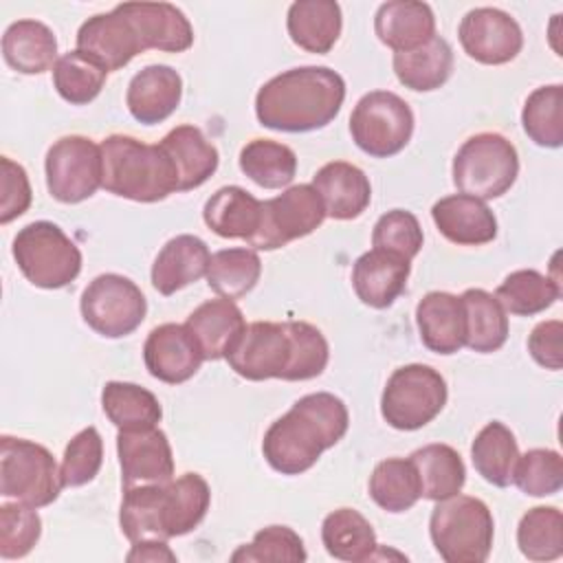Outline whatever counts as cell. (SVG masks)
I'll list each match as a JSON object with an SVG mask.
<instances>
[{
  "mask_svg": "<svg viewBox=\"0 0 563 563\" xmlns=\"http://www.w3.org/2000/svg\"><path fill=\"white\" fill-rule=\"evenodd\" d=\"M347 427L350 413L339 396L330 391L306 394L266 429L264 460L282 475H301L347 433Z\"/></svg>",
  "mask_w": 563,
  "mask_h": 563,
  "instance_id": "1",
  "label": "cell"
},
{
  "mask_svg": "<svg viewBox=\"0 0 563 563\" xmlns=\"http://www.w3.org/2000/svg\"><path fill=\"white\" fill-rule=\"evenodd\" d=\"M345 99L343 77L328 66H299L268 79L255 95L260 125L277 132H312L334 121Z\"/></svg>",
  "mask_w": 563,
  "mask_h": 563,
  "instance_id": "2",
  "label": "cell"
},
{
  "mask_svg": "<svg viewBox=\"0 0 563 563\" xmlns=\"http://www.w3.org/2000/svg\"><path fill=\"white\" fill-rule=\"evenodd\" d=\"M101 187L134 202H158L178 191V174L172 158L156 143H143L128 134H110L101 141Z\"/></svg>",
  "mask_w": 563,
  "mask_h": 563,
  "instance_id": "3",
  "label": "cell"
},
{
  "mask_svg": "<svg viewBox=\"0 0 563 563\" xmlns=\"http://www.w3.org/2000/svg\"><path fill=\"white\" fill-rule=\"evenodd\" d=\"M429 534L446 563H484L493 548L495 521L482 499L457 493L435 501Z\"/></svg>",
  "mask_w": 563,
  "mask_h": 563,
  "instance_id": "4",
  "label": "cell"
},
{
  "mask_svg": "<svg viewBox=\"0 0 563 563\" xmlns=\"http://www.w3.org/2000/svg\"><path fill=\"white\" fill-rule=\"evenodd\" d=\"M11 251L20 273L37 288H64L81 273L79 246L48 220L22 227L13 238Z\"/></svg>",
  "mask_w": 563,
  "mask_h": 563,
  "instance_id": "5",
  "label": "cell"
},
{
  "mask_svg": "<svg viewBox=\"0 0 563 563\" xmlns=\"http://www.w3.org/2000/svg\"><path fill=\"white\" fill-rule=\"evenodd\" d=\"M517 174V150L497 132L473 134L453 156V185L460 194L484 202L504 196L515 185Z\"/></svg>",
  "mask_w": 563,
  "mask_h": 563,
  "instance_id": "6",
  "label": "cell"
},
{
  "mask_svg": "<svg viewBox=\"0 0 563 563\" xmlns=\"http://www.w3.org/2000/svg\"><path fill=\"white\" fill-rule=\"evenodd\" d=\"M64 488L53 453L24 438H0V495L44 508L59 497Z\"/></svg>",
  "mask_w": 563,
  "mask_h": 563,
  "instance_id": "7",
  "label": "cell"
},
{
  "mask_svg": "<svg viewBox=\"0 0 563 563\" xmlns=\"http://www.w3.org/2000/svg\"><path fill=\"white\" fill-rule=\"evenodd\" d=\"M444 376L431 365L411 363L391 372L380 396V416L391 429L416 431L429 424L446 405Z\"/></svg>",
  "mask_w": 563,
  "mask_h": 563,
  "instance_id": "8",
  "label": "cell"
},
{
  "mask_svg": "<svg viewBox=\"0 0 563 563\" xmlns=\"http://www.w3.org/2000/svg\"><path fill=\"white\" fill-rule=\"evenodd\" d=\"M350 134L365 154L389 158L411 141L413 112L396 92L372 90L356 101L350 114Z\"/></svg>",
  "mask_w": 563,
  "mask_h": 563,
  "instance_id": "9",
  "label": "cell"
},
{
  "mask_svg": "<svg viewBox=\"0 0 563 563\" xmlns=\"http://www.w3.org/2000/svg\"><path fill=\"white\" fill-rule=\"evenodd\" d=\"M84 321L106 339L132 334L145 319L147 301L141 288L119 273L97 275L81 292Z\"/></svg>",
  "mask_w": 563,
  "mask_h": 563,
  "instance_id": "10",
  "label": "cell"
},
{
  "mask_svg": "<svg viewBox=\"0 0 563 563\" xmlns=\"http://www.w3.org/2000/svg\"><path fill=\"white\" fill-rule=\"evenodd\" d=\"M48 194L64 205H77L95 196L103 180L101 145L81 134L57 139L44 161Z\"/></svg>",
  "mask_w": 563,
  "mask_h": 563,
  "instance_id": "11",
  "label": "cell"
},
{
  "mask_svg": "<svg viewBox=\"0 0 563 563\" xmlns=\"http://www.w3.org/2000/svg\"><path fill=\"white\" fill-rule=\"evenodd\" d=\"M325 207L312 185H292L262 202L257 231L246 240L253 251H275L310 235L325 220Z\"/></svg>",
  "mask_w": 563,
  "mask_h": 563,
  "instance_id": "12",
  "label": "cell"
},
{
  "mask_svg": "<svg viewBox=\"0 0 563 563\" xmlns=\"http://www.w3.org/2000/svg\"><path fill=\"white\" fill-rule=\"evenodd\" d=\"M231 369L246 380H288L292 367V336L288 321H253L227 354Z\"/></svg>",
  "mask_w": 563,
  "mask_h": 563,
  "instance_id": "13",
  "label": "cell"
},
{
  "mask_svg": "<svg viewBox=\"0 0 563 563\" xmlns=\"http://www.w3.org/2000/svg\"><path fill=\"white\" fill-rule=\"evenodd\" d=\"M464 53L486 66L512 62L523 48V33L517 20L495 7L471 9L457 29Z\"/></svg>",
  "mask_w": 563,
  "mask_h": 563,
  "instance_id": "14",
  "label": "cell"
},
{
  "mask_svg": "<svg viewBox=\"0 0 563 563\" xmlns=\"http://www.w3.org/2000/svg\"><path fill=\"white\" fill-rule=\"evenodd\" d=\"M143 361L161 383L180 385L200 369L205 356L185 323H161L145 339Z\"/></svg>",
  "mask_w": 563,
  "mask_h": 563,
  "instance_id": "15",
  "label": "cell"
},
{
  "mask_svg": "<svg viewBox=\"0 0 563 563\" xmlns=\"http://www.w3.org/2000/svg\"><path fill=\"white\" fill-rule=\"evenodd\" d=\"M77 51L86 53L112 73L128 66L145 48L132 22L117 4L112 11L97 13L79 26Z\"/></svg>",
  "mask_w": 563,
  "mask_h": 563,
  "instance_id": "16",
  "label": "cell"
},
{
  "mask_svg": "<svg viewBox=\"0 0 563 563\" xmlns=\"http://www.w3.org/2000/svg\"><path fill=\"white\" fill-rule=\"evenodd\" d=\"M117 455L121 464V482L136 484H165L174 479L172 444L158 427L117 433Z\"/></svg>",
  "mask_w": 563,
  "mask_h": 563,
  "instance_id": "17",
  "label": "cell"
},
{
  "mask_svg": "<svg viewBox=\"0 0 563 563\" xmlns=\"http://www.w3.org/2000/svg\"><path fill=\"white\" fill-rule=\"evenodd\" d=\"M183 97V79L167 64L141 68L128 84L125 106L143 125H156L172 117Z\"/></svg>",
  "mask_w": 563,
  "mask_h": 563,
  "instance_id": "18",
  "label": "cell"
},
{
  "mask_svg": "<svg viewBox=\"0 0 563 563\" xmlns=\"http://www.w3.org/2000/svg\"><path fill=\"white\" fill-rule=\"evenodd\" d=\"M409 273V260L380 249H372L354 262L352 286L365 306L383 310L405 292Z\"/></svg>",
  "mask_w": 563,
  "mask_h": 563,
  "instance_id": "19",
  "label": "cell"
},
{
  "mask_svg": "<svg viewBox=\"0 0 563 563\" xmlns=\"http://www.w3.org/2000/svg\"><path fill=\"white\" fill-rule=\"evenodd\" d=\"M438 231L457 246H479L497 238V218L488 205L466 194L440 198L431 207Z\"/></svg>",
  "mask_w": 563,
  "mask_h": 563,
  "instance_id": "20",
  "label": "cell"
},
{
  "mask_svg": "<svg viewBox=\"0 0 563 563\" xmlns=\"http://www.w3.org/2000/svg\"><path fill=\"white\" fill-rule=\"evenodd\" d=\"M119 9L139 33L143 48L183 53L194 44V29L185 13L169 2H123Z\"/></svg>",
  "mask_w": 563,
  "mask_h": 563,
  "instance_id": "21",
  "label": "cell"
},
{
  "mask_svg": "<svg viewBox=\"0 0 563 563\" xmlns=\"http://www.w3.org/2000/svg\"><path fill=\"white\" fill-rule=\"evenodd\" d=\"M323 200L325 216L332 220L358 218L372 200V185L365 172L347 161L325 163L310 183Z\"/></svg>",
  "mask_w": 563,
  "mask_h": 563,
  "instance_id": "22",
  "label": "cell"
},
{
  "mask_svg": "<svg viewBox=\"0 0 563 563\" xmlns=\"http://www.w3.org/2000/svg\"><path fill=\"white\" fill-rule=\"evenodd\" d=\"M416 325L427 350L444 356L460 352L466 339L462 299L444 290L427 292L416 306Z\"/></svg>",
  "mask_w": 563,
  "mask_h": 563,
  "instance_id": "23",
  "label": "cell"
},
{
  "mask_svg": "<svg viewBox=\"0 0 563 563\" xmlns=\"http://www.w3.org/2000/svg\"><path fill=\"white\" fill-rule=\"evenodd\" d=\"M185 325L196 336L205 361H220L235 347L246 321L233 299L218 297L200 303L187 317Z\"/></svg>",
  "mask_w": 563,
  "mask_h": 563,
  "instance_id": "24",
  "label": "cell"
},
{
  "mask_svg": "<svg viewBox=\"0 0 563 563\" xmlns=\"http://www.w3.org/2000/svg\"><path fill=\"white\" fill-rule=\"evenodd\" d=\"M376 37L394 53L413 51L435 35V18L427 2L391 0L374 15Z\"/></svg>",
  "mask_w": 563,
  "mask_h": 563,
  "instance_id": "25",
  "label": "cell"
},
{
  "mask_svg": "<svg viewBox=\"0 0 563 563\" xmlns=\"http://www.w3.org/2000/svg\"><path fill=\"white\" fill-rule=\"evenodd\" d=\"M209 246L205 240L183 233L165 242L152 264V286L169 297L176 290L198 282L207 275L209 268Z\"/></svg>",
  "mask_w": 563,
  "mask_h": 563,
  "instance_id": "26",
  "label": "cell"
},
{
  "mask_svg": "<svg viewBox=\"0 0 563 563\" xmlns=\"http://www.w3.org/2000/svg\"><path fill=\"white\" fill-rule=\"evenodd\" d=\"M158 145L165 150V154L172 158L176 167L178 191L200 187L218 169V150L205 139V134L196 125H176L161 139Z\"/></svg>",
  "mask_w": 563,
  "mask_h": 563,
  "instance_id": "27",
  "label": "cell"
},
{
  "mask_svg": "<svg viewBox=\"0 0 563 563\" xmlns=\"http://www.w3.org/2000/svg\"><path fill=\"white\" fill-rule=\"evenodd\" d=\"M286 29L299 48L325 55L334 48L343 29L341 7L334 0H297L288 7Z\"/></svg>",
  "mask_w": 563,
  "mask_h": 563,
  "instance_id": "28",
  "label": "cell"
},
{
  "mask_svg": "<svg viewBox=\"0 0 563 563\" xmlns=\"http://www.w3.org/2000/svg\"><path fill=\"white\" fill-rule=\"evenodd\" d=\"M4 62L22 75H40L55 66L57 37L40 20H18L2 35Z\"/></svg>",
  "mask_w": 563,
  "mask_h": 563,
  "instance_id": "29",
  "label": "cell"
},
{
  "mask_svg": "<svg viewBox=\"0 0 563 563\" xmlns=\"http://www.w3.org/2000/svg\"><path fill=\"white\" fill-rule=\"evenodd\" d=\"M262 218V200L238 185L220 187L202 209L205 224L220 238L249 240Z\"/></svg>",
  "mask_w": 563,
  "mask_h": 563,
  "instance_id": "30",
  "label": "cell"
},
{
  "mask_svg": "<svg viewBox=\"0 0 563 563\" xmlns=\"http://www.w3.org/2000/svg\"><path fill=\"white\" fill-rule=\"evenodd\" d=\"M394 73L398 81L416 92H431L446 84L453 73V51L449 42L440 35H433L427 44L394 53Z\"/></svg>",
  "mask_w": 563,
  "mask_h": 563,
  "instance_id": "31",
  "label": "cell"
},
{
  "mask_svg": "<svg viewBox=\"0 0 563 563\" xmlns=\"http://www.w3.org/2000/svg\"><path fill=\"white\" fill-rule=\"evenodd\" d=\"M165 484H136V486L123 488L119 523H121V532L130 543L143 541V539L167 541Z\"/></svg>",
  "mask_w": 563,
  "mask_h": 563,
  "instance_id": "32",
  "label": "cell"
},
{
  "mask_svg": "<svg viewBox=\"0 0 563 563\" xmlns=\"http://www.w3.org/2000/svg\"><path fill=\"white\" fill-rule=\"evenodd\" d=\"M321 541L330 556L339 561H369L378 550L372 523L354 508H336L321 523Z\"/></svg>",
  "mask_w": 563,
  "mask_h": 563,
  "instance_id": "33",
  "label": "cell"
},
{
  "mask_svg": "<svg viewBox=\"0 0 563 563\" xmlns=\"http://www.w3.org/2000/svg\"><path fill=\"white\" fill-rule=\"evenodd\" d=\"M420 479V495L431 501L453 497L466 482V468L460 453L449 444H427L409 455Z\"/></svg>",
  "mask_w": 563,
  "mask_h": 563,
  "instance_id": "34",
  "label": "cell"
},
{
  "mask_svg": "<svg viewBox=\"0 0 563 563\" xmlns=\"http://www.w3.org/2000/svg\"><path fill=\"white\" fill-rule=\"evenodd\" d=\"M464 308V345L479 354L497 352L508 339V317L495 295L482 288H468L460 295Z\"/></svg>",
  "mask_w": 563,
  "mask_h": 563,
  "instance_id": "35",
  "label": "cell"
},
{
  "mask_svg": "<svg viewBox=\"0 0 563 563\" xmlns=\"http://www.w3.org/2000/svg\"><path fill=\"white\" fill-rule=\"evenodd\" d=\"M101 407L119 431L152 429L158 427L163 418V407L150 389L123 380H110L103 385Z\"/></svg>",
  "mask_w": 563,
  "mask_h": 563,
  "instance_id": "36",
  "label": "cell"
},
{
  "mask_svg": "<svg viewBox=\"0 0 563 563\" xmlns=\"http://www.w3.org/2000/svg\"><path fill=\"white\" fill-rule=\"evenodd\" d=\"M471 460L475 471L493 486L506 488L512 484L519 446L512 431L499 422H488L471 444Z\"/></svg>",
  "mask_w": 563,
  "mask_h": 563,
  "instance_id": "37",
  "label": "cell"
},
{
  "mask_svg": "<svg viewBox=\"0 0 563 563\" xmlns=\"http://www.w3.org/2000/svg\"><path fill=\"white\" fill-rule=\"evenodd\" d=\"M211 504V490L202 475L183 473L165 484V532L167 539L198 528Z\"/></svg>",
  "mask_w": 563,
  "mask_h": 563,
  "instance_id": "38",
  "label": "cell"
},
{
  "mask_svg": "<svg viewBox=\"0 0 563 563\" xmlns=\"http://www.w3.org/2000/svg\"><path fill=\"white\" fill-rule=\"evenodd\" d=\"M559 297V279H552L534 268L512 271L495 290V299L501 303V308L517 317L539 314L548 310Z\"/></svg>",
  "mask_w": 563,
  "mask_h": 563,
  "instance_id": "39",
  "label": "cell"
},
{
  "mask_svg": "<svg viewBox=\"0 0 563 563\" xmlns=\"http://www.w3.org/2000/svg\"><path fill=\"white\" fill-rule=\"evenodd\" d=\"M240 169L264 189H282L297 174V154L284 143L253 139L240 150Z\"/></svg>",
  "mask_w": 563,
  "mask_h": 563,
  "instance_id": "40",
  "label": "cell"
},
{
  "mask_svg": "<svg viewBox=\"0 0 563 563\" xmlns=\"http://www.w3.org/2000/svg\"><path fill=\"white\" fill-rule=\"evenodd\" d=\"M262 275V260L257 251L238 246L216 251L209 260L207 284L224 299H240L255 288Z\"/></svg>",
  "mask_w": 563,
  "mask_h": 563,
  "instance_id": "41",
  "label": "cell"
},
{
  "mask_svg": "<svg viewBox=\"0 0 563 563\" xmlns=\"http://www.w3.org/2000/svg\"><path fill=\"white\" fill-rule=\"evenodd\" d=\"M369 497L387 512L409 510L420 495L416 466L407 457H387L378 462L369 477Z\"/></svg>",
  "mask_w": 563,
  "mask_h": 563,
  "instance_id": "42",
  "label": "cell"
},
{
  "mask_svg": "<svg viewBox=\"0 0 563 563\" xmlns=\"http://www.w3.org/2000/svg\"><path fill=\"white\" fill-rule=\"evenodd\" d=\"M521 125L528 139L541 147L563 145V86L534 88L521 110Z\"/></svg>",
  "mask_w": 563,
  "mask_h": 563,
  "instance_id": "43",
  "label": "cell"
},
{
  "mask_svg": "<svg viewBox=\"0 0 563 563\" xmlns=\"http://www.w3.org/2000/svg\"><path fill=\"white\" fill-rule=\"evenodd\" d=\"M106 77L108 70L77 48L64 53L53 66V86L57 95L73 106H86L97 99Z\"/></svg>",
  "mask_w": 563,
  "mask_h": 563,
  "instance_id": "44",
  "label": "cell"
},
{
  "mask_svg": "<svg viewBox=\"0 0 563 563\" xmlns=\"http://www.w3.org/2000/svg\"><path fill=\"white\" fill-rule=\"evenodd\" d=\"M517 545L530 561H554L563 554V515L554 506L530 508L517 526Z\"/></svg>",
  "mask_w": 563,
  "mask_h": 563,
  "instance_id": "45",
  "label": "cell"
},
{
  "mask_svg": "<svg viewBox=\"0 0 563 563\" xmlns=\"http://www.w3.org/2000/svg\"><path fill=\"white\" fill-rule=\"evenodd\" d=\"M517 488L530 497H548L563 486V457L554 449H530L519 455L512 473Z\"/></svg>",
  "mask_w": 563,
  "mask_h": 563,
  "instance_id": "46",
  "label": "cell"
},
{
  "mask_svg": "<svg viewBox=\"0 0 563 563\" xmlns=\"http://www.w3.org/2000/svg\"><path fill=\"white\" fill-rule=\"evenodd\" d=\"M308 559L301 537L288 526H268L255 532L249 545H240L233 554V563H260V561H286L303 563Z\"/></svg>",
  "mask_w": 563,
  "mask_h": 563,
  "instance_id": "47",
  "label": "cell"
},
{
  "mask_svg": "<svg viewBox=\"0 0 563 563\" xmlns=\"http://www.w3.org/2000/svg\"><path fill=\"white\" fill-rule=\"evenodd\" d=\"M42 534V519L29 504L13 501L0 506V556L22 559L26 556Z\"/></svg>",
  "mask_w": 563,
  "mask_h": 563,
  "instance_id": "48",
  "label": "cell"
},
{
  "mask_svg": "<svg viewBox=\"0 0 563 563\" xmlns=\"http://www.w3.org/2000/svg\"><path fill=\"white\" fill-rule=\"evenodd\" d=\"M103 462V440L95 427L81 429L64 449L62 457V484L64 488H77L92 482Z\"/></svg>",
  "mask_w": 563,
  "mask_h": 563,
  "instance_id": "49",
  "label": "cell"
},
{
  "mask_svg": "<svg viewBox=\"0 0 563 563\" xmlns=\"http://www.w3.org/2000/svg\"><path fill=\"white\" fill-rule=\"evenodd\" d=\"M422 229L418 218L405 209H391L383 213L372 231V246L394 253L405 260H413L422 249Z\"/></svg>",
  "mask_w": 563,
  "mask_h": 563,
  "instance_id": "50",
  "label": "cell"
},
{
  "mask_svg": "<svg viewBox=\"0 0 563 563\" xmlns=\"http://www.w3.org/2000/svg\"><path fill=\"white\" fill-rule=\"evenodd\" d=\"M292 336V367L288 380H310L323 374L330 347L323 332L308 321H288Z\"/></svg>",
  "mask_w": 563,
  "mask_h": 563,
  "instance_id": "51",
  "label": "cell"
},
{
  "mask_svg": "<svg viewBox=\"0 0 563 563\" xmlns=\"http://www.w3.org/2000/svg\"><path fill=\"white\" fill-rule=\"evenodd\" d=\"M2 165V200H0V224H9L20 218L31 207V183L26 169L11 161L9 156L0 158Z\"/></svg>",
  "mask_w": 563,
  "mask_h": 563,
  "instance_id": "52",
  "label": "cell"
},
{
  "mask_svg": "<svg viewBox=\"0 0 563 563\" xmlns=\"http://www.w3.org/2000/svg\"><path fill=\"white\" fill-rule=\"evenodd\" d=\"M561 336H563V323L559 319L537 323L528 336L530 356L545 369H552V372L561 369L563 367Z\"/></svg>",
  "mask_w": 563,
  "mask_h": 563,
  "instance_id": "53",
  "label": "cell"
},
{
  "mask_svg": "<svg viewBox=\"0 0 563 563\" xmlns=\"http://www.w3.org/2000/svg\"><path fill=\"white\" fill-rule=\"evenodd\" d=\"M125 561L134 563V561H150V563H161V561H176V554L169 550L167 541L163 539H143V541H134L132 550L125 554Z\"/></svg>",
  "mask_w": 563,
  "mask_h": 563,
  "instance_id": "54",
  "label": "cell"
}]
</instances>
